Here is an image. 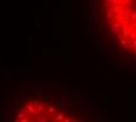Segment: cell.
Instances as JSON below:
<instances>
[{
    "mask_svg": "<svg viewBox=\"0 0 136 122\" xmlns=\"http://www.w3.org/2000/svg\"><path fill=\"white\" fill-rule=\"evenodd\" d=\"M109 26L126 51L136 54V0H106Z\"/></svg>",
    "mask_w": 136,
    "mask_h": 122,
    "instance_id": "cell-1",
    "label": "cell"
},
{
    "mask_svg": "<svg viewBox=\"0 0 136 122\" xmlns=\"http://www.w3.org/2000/svg\"><path fill=\"white\" fill-rule=\"evenodd\" d=\"M22 117H26V116H25V114H19L18 115V120H22Z\"/></svg>",
    "mask_w": 136,
    "mask_h": 122,
    "instance_id": "cell-2",
    "label": "cell"
}]
</instances>
